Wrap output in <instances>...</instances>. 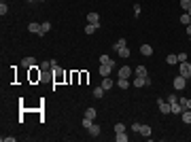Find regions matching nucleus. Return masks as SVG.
<instances>
[{
	"instance_id": "nucleus-15",
	"label": "nucleus",
	"mask_w": 191,
	"mask_h": 142,
	"mask_svg": "<svg viewBox=\"0 0 191 142\" xmlns=\"http://www.w3.org/2000/svg\"><path fill=\"white\" fill-rule=\"evenodd\" d=\"M100 64H108V66H115V59H113V57H108L106 53H104V55H100Z\"/></svg>"
},
{
	"instance_id": "nucleus-37",
	"label": "nucleus",
	"mask_w": 191,
	"mask_h": 142,
	"mask_svg": "<svg viewBox=\"0 0 191 142\" xmlns=\"http://www.w3.org/2000/svg\"><path fill=\"white\" fill-rule=\"evenodd\" d=\"M38 2H45V0H38Z\"/></svg>"
},
{
	"instance_id": "nucleus-39",
	"label": "nucleus",
	"mask_w": 191,
	"mask_h": 142,
	"mask_svg": "<svg viewBox=\"0 0 191 142\" xmlns=\"http://www.w3.org/2000/svg\"><path fill=\"white\" fill-rule=\"evenodd\" d=\"M189 15H191V9H189Z\"/></svg>"
},
{
	"instance_id": "nucleus-32",
	"label": "nucleus",
	"mask_w": 191,
	"mask_h": 142,
	"mask_svg": "<svg viewBox=\"0 0 191 142\" xmlns=\"http://www.w3.org/2000/svg\"><path fill=\"white\" fill-rule=\"evenodd\" d=\"M91 123H94V119H89V117L83 119V127H85V130H89V125H91Z\"/></svg>"
},
{
	"instance_id": "nucleus-14",
	"label": "nucleus",
	"mask_w": 191,
	"mask_h": 142,
	"mask_svg": "<svg viewBox=\"0 0 191 142\" xmlns=\"http://www.w3.org/2000/svg\"><path fill=\"white\" fill-rule=\"evenodd\" d=\"M123 47H128V40H125V38H119V40L113 45V49H115V51H119V49H123Z\"/></svg>"
},
{
	"instance_id": "nucleus-27",
	"label": "nucleus",
	"mask_w": 191,
	"mask_h": 142,
	"mask_svg": "<svg viewBox=\"0 0 191 142\" xmlns=\"http://www.w3.org/2000/svg\"><path fill=\"white\" fill-rule=\"evenodd\" d=\"M115 140H117V142H128V136H125V131L117 134V136H115Z\"/></svg>"
},
{
	"instance_id": "nucleus-20",
	"label": "nucleus",
	"mask_w": 191,
	"mask_h": 142,
	"mask_svg": "<svg viewBox=\"0 0 191 142\" xmlns=\"http://www.w3.org/2000/svg\"><path fill=\"white\" fill-rule=\"evenodd\" d=\"M166 62L170 64V66H174V64H179V55H176V53H170V55L166 57Z\"/></svg>"
},
{
	"instance_id": "nucleus-30",
	"label": "nucleus",
	"mask_w": 191,
	"mask_h": 142,
	"mask_svg": "<svg viewBox=\"0 0 191 142\" xmlns=\"http://www.w3.org/2000/svg\"><path fill=\"white\" fill-rule=\"evenodd\" d=\"M49 30H51V24H49V21H43V34H40V36H45Z\"/></svg>"
},
{
	"instance_id": "nucleus-13",
	"label": "nucleus",
	"mask_w": 191,
	"mask_h": 142,
	"mask_svg": "<svg viewBox=\"0 0 191 142\" xmlns=\"http://www.w3.org/2000/svg\"><path fill=\"white\" fill-rule=\"evenodd\" d=\"M87 24H100V15L98 13H89L87 15Z\"/></svg>"
},
{
	"instance_id": "nucleus-21",
	"label": "nucleus",
	"mask_w": 191,
	"mask_h": 142,
	"mask_svg": "<svg viewBox=\"0 0 191 142\" xmlns=\"http://www.w3.org/2000/svg\"><path fill=\"white\" fill-rule=\"evenodd\" d=\"M98 28H100V24H87V28H85V34H94Z\"/></svg>"
},
{
	"instance_id": "nucleus-4",
	"label": "nucleus",
	"mask_w": 191,
	"mask_h": 142,
	"mask_svg": "<svg viewBox=\"0 0 191 142\" xmlns=\"http://www.w3.org/2000/svg\"><path fill=\"white\" fill-rule=\"evenodd\" d=\"M185 83H187V79H185V76H180V74H179V76L174 79V89H179V91H180V89H185V87H187Z\"/></svg>"
},
{
	"instance_id": "nucleus-31",
	"label": "nucleus",
	"mask_w": 191,
	"mask_h": 142,
	"mask_svg": "<svg viewBox=\"0 0 191 142\" xmlns=\"http://www.w3.org/2000/svg\"><path fill=\"white\" fill-rule=\"evenodd\" d=\"M7 13H9V7H7V2H2V4H0V15L4 17Z\"/></svg>"
},
{
	"instance_id": "nucleus-34",
	"label": "nucleus",
	"mask_w": 191,
	"mask_h": 142,
	"mask_svg": "<svg viewBox=\"0 0 191 142\" xmlns=\"http://www.w3.org/2000/svg\"><path fill=\"white\" fill-rule=\"evenodd\" d=\"M2 142H15V136H4Z\"/></svg>"
},
{
	"instance_id": "nucleus-18",
	"label": "nucleus",
	"mask_w": 191,
	"mask_h": 142,
	"mask_svg": "<svg viewBox=\"0 0 191 142\" xmlns=\"http://www.w3.org/2000/svg\"><path fill=\"white\" fill-rule=\"evenodd\" d=\"M170 108H172V112H174V115H180V112H183L180 102H172V104H170Z\"/></svg>"
},
{
	"instance_id": "nucleus-19",
	"label": "nucleus",
	"mask_w": 191,
	"mask_h": 142,
	"mask_svg": "<svg viewBox=\"0 0 191 142\" xmlns=\"http://www.w3.org/2000/svg\"><path fill=\"white\" fill-rule=\"evenodd\" d=\"M89 134H91V136H100V125H98V123H91V125H89Z\"/></svg>"
},
{
	"instance_id": "nucleus-36",
	"label": "nucleus",
	"mask_w": 191,
	"mask_h": 142,
	"mask_svg": "<svg viewBox=\"0 0 191 142\" xmlns=\"http://www.w3.org/2000/svg\"><path fill=\"white\" fill-rule=\"evenodd\" d=\"M168 102H170V104H172V102H179V98H176V95L172 94V95H170V98H168Z\"/></svg>"
},
{
	"instance_id": "nucleus-33",
	"label": "nucleus",
	"mask_w": 191,
	"mask_h": 142,
	"mask_svg": "<svg viewBox=\"0 0 191 142\" xmlns=\"http://www.w3.org/2000/svg\"><path fill=\"white\" fill-rule=\"evenodd\" d=\"M176 55H179V64H180V62H187V57H189L187 53H176Z\"/></svg>"
},
{
	"instance_id": "nucleus-38",
	"label": "nucleus",
	"mask_w": 191,
	"mask_h": 142,
	"mask_svg": "<svg viewBox=\"0 0 191 142\" xmlns=\"http://www.w3.org/2000/svg\"><path fill=\"white\" fill-rule=\"evenodd\" d=\"M28 2H34V0H28Z\"/></svg>"
},
{
	"instance_id": "nucleus-8",
	"label": "nucleus",
	"mask_w": 191,
	"mask_h": 142,
	"mask_svg": "<svg viewBox=\"0 0 191 142\" xmlns=\"http://www.w3.org/2000/svg\"><path fill=\"white\" fill-rule=\"evenodd\" d=\"M34 66H36L34 57H24L21 59V68H34Z\"/></svg>"
},
{
	"instance_id": "nucleus-10",
	"label": "nucleus",
	"mask_w": 191,
	"mask_h": 142,
	"mask_svg": "<svg viewBox=\"0 0 191 142\" xmlns=\"http://www.w3.org/2000/svg\"><path fill=\"white\" fill-rule=\"evenodd\" d=\"M117 87H119V89H128V87H132V83H130V79H119V81H117Z\"/></svg>"
},
{
	"instance_id": "nucleus-9",
	"label": "nucleus",
	"mask_w": 191,
	"mask_h": 142,
	"mask_svg": "<svg viewBox=\"0 0 191 142\" xmlns=\"http://www.w3.org/2000/svg\"><path fill=\"white\" fill-rule=\"evenodd\" d=\"M102 87H104V91H108V89H113V87H115V83H113V81H110V79H108V76H104V79H102Z\"/></svg>"
},
{
	"instance_id": "nucleus-1",
	"label": "nucleus",
	"mask_w": 191,
	"mask_h": 142,
	"mask_svg": "<svg viewBox=\"0 0 191 142\" xmlns=\"http://www.w3.org/2000/svg\"><path fill=\"white\" fill-rule=\"evenodd\" d=\"M179 72H180V76L191 79V64H189V62H180V64H179Z\"/></svg>"
},
{
	"instance_id": "nucleus-25",
	"label": "nucleus",
	"mask_w": 191,
	"mask_h": 142,
	"mask_svg": "<svg viewBox=\"0 0 191 142\" xmlns=\"http://www.w3.org/2000/svg\"><path fill=\"white\" fill-rule=\"evenodd\" d=\"M180 7H183V11H185V13H189V9H191V0H180Z\"/></svg>"
},
{
	"instance_id": "nucleus-7",
	"label": "nucleus",
	"mask_w": 191,
	"mask_h": 142,
	"mask_svg": "<svg viewBox=\"0 0 191 142\" xmlns=\"http://www.w3.org/2000/svg\"><path fill=\"white\" fill-rule=\"evenodd\" d=\"M132 85L134 87H147V76H134V81H132Z\"/></svg>"
},
{
	"instance_id": "nucleus-5",
	"label": "nucleus",
	"mask_w": 191,
	"mask_h": 142,
	"mask_svg": "<svg viewBox=\"0 0 191 142\" xmlns=\"http://www.w3.org/2000/svg\"><path fill=\"white\" fill-rule=\"evenodd\" d=\"M113 68H115V66H108V64H100V68H98V70H100L102 79H104V76H110V70H113Z\"/></svg>"
},
{
	"instance_id": "nucleus-29",
	"label": "nucleus",
	"mask_w": 191,
	"mask_h": 142,
	"mask_svg": "<svg viewBox=\"0 0 191 142\" xmlns=\"http://www.w3.org/2000/svg\"><path fill=\"white\" fill-rule=\"evenodd\" d=\"M121 131H125V125L123 123H115V134H121Z\"/></svg>"
},
{
	"instance_id": "nucleus-28",
	"label": "nucleus",
	"mask_w": 191,
	"mask_h": 142,
	"mask_svg": "<svg viewBox=\"0 0 191 142\" xmlns=\"http://www.w3.org/2000/svg\"><path fill=\"white\" fill-rule=\"evenodd\" d=\"M85 117L96 119V108H87V110H85Z\"/></svg>"
},
{
	"instance_id": "nucleus-12",
	"label": "nucleus",
	"mask_w": 191,
	"mask_h": 142,
	"mask_svg": "<svg viewBox=\"0 0 191 142\" xmlns=\"http://www.w3.org/2000/svg\"><path fill=\"white\" fill-rule=\"evenodd\" d=\"M138 134H140V136H144V138H149V136H151V125H140Z\"/></svg>"
},
{
	"instance_id": "nucleus-3",
	"label": "nucleus",
	"mask_w": 191,
	"mask_h": 142,
	"mask_svg": "<svg viewBox=\"0 0 191 142\" xmlns=\"http://www.w3.org/2000/svg\"><path fill=\"white\" fill-rule=\"evenodd\" d=\"M157 106H159V112H161V115H170V112H172V108H170V102H164V100H157Z\"/></svg>"
},
{
	"instance_id": "nucleus-35",
	"label": "nucleus",
	"mask_w": 191,
	"mask_h": 142,
	"mask_svg": "<svg viewBox=\"0 0 191 142\" xmlns=\"http://www.w3.org/2000/svg\"><path fill=\"white\" fill-rule=\"evenodd\" d=\"M40 68H51V59H47V62H43V64H40Z\"/></svg>"
},
{
	"instance_id": "nucleus-24",
	"label": "nucleus",
	"mask_w": 191,
	"mask_h": 142,
	"mask_svg": "<svg viewBox=\"0 0 191 142\" xmlns=\"http://www.w3.org/2000/svg\"><path fill=\"white\" fill-rule=\"evenodd\" d=\"M117 55H119V57H123V59H125V57H130V49H128V47L119 49V51H117Z\"/></svg>"
},
{
	"instance_id": "nucleus-23",
	"label": "nucleus",
	"mask_w": 191,
	"mask_h": 142,
	"mask_svg": "<svg viewBox=\"0 0 191 142\" xmlns=\"http://www.w3.org/2000/svg\"><path fill=\"white\" fill-rule=\"evenodd\" d=\"M180 24H185V25L191 24V15L189 13H183V15H180Z\"/></svg>"
},
{
	"instance_id": "nucleus-26",
	"label": "nucleus",
	"mask_w": 191,
	"mask_h": 142,
	"mask_svg": "<svg viewBox=\"0 0 191 142\" xmlns=\"http://www.w3.org/2000/svg\"><path fill=\"white\" fill-rule=\"evenodd\" d=\"M180 102V106H183V110H185V108H191V100L189 98H183V100H179Z\"/></svg>"
},
{
	"instance_id": "nucleus-16",
	"label": "nucleus",
	"mask_w": 191,
	"mask_h": 142,
	"mask_svg": "<svg viewBox=\"0 0 191 142\" xmlns=\"http://www.w3.org/2000/svg\"><path fill=\"white\" fill-rule=\"evenodd\" d=\"M140 53L149 57V55H153V47H151V45H142V47H140Z\"/></svg>"
},
{
	"instance_id": "nucleus-6",
	"label": "nucleus",
	"mask_w": 191,
	"mask_h": 142,
	"mask_svg": "<svg viewBox=\"0 0 191 142\" xmlns=\"http://www.w3.org/2000/svg\"><path fill=\"white\" fill-rule=\"evenodd\" d=\"M28 32H32V34H43V24H30L28 25Z\"/></svg>"
},
{
	"instance_id": "nucleus-17",
	"label": "nucleus",
	"mask_w": 191,
	"mask_h": 142,
	"mask_svg": "<svg viewBox=\"0 0 191 142\" xmlns=\"http://www.w3.org/2000/svg\"><path fill=\"white\" fill-rule=\"evenodd\" d=\"M180 117H183L185 123H191V108H185V110L180 112Z\"/></svg>"
},
{
	"instance_id": "nucleus-11",
	"label": "nucleus",
	"mask_w": 191,
	"mask_h": 142,
	"mask_svg": "<svg viewBox=\"0 0 191 142\" xmlns=\"http://www.w3.org/2000/svg\"><path fill=\"white\" fill-rule=\"evenodd\" d=\"M134 76H149V74H147V68H144V66H136V68H134Z\"/></svg>"
},
{
	"instance_id": "nucleus-2",
	"label": "nucleus",
	"mask_w": 191,
	"mask_h": 142,
	"mask_svg": "<svg viewBox=\"0 0 191 142\" xmlns=\"http://www.w3.org/2000/svg\"><path fill=\"white\" fill-rule=\"evenodd\" d=\"M117 74H119V79H132V76H134V68H130V66H123V68H119V70H117Z\"/></svg>"
},
{
	"instance_id": "nucleus-22",
	"label": "nucleus",
	"mask_w": 191,
	"mask_h": 142,
	"mask_svg": "<svg viewBox=\"0 0 191 142\" xmlns=\"http://www.w3.org/2000/svg\"><path fill=\"white\" fill-rule=\"evenodd\" d=\"M102 95H104V87H102V85H98V87L94 89V98H98V100H100Z\"/></svg>"
}]
</instances>
